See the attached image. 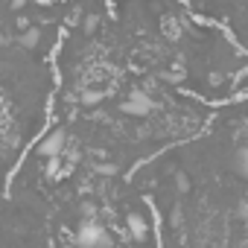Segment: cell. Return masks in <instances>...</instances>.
<instances>
[{"instance_id": "cell-2", "label": "cell", "mask_w": 248, "mask_h": 248, "mask_svg": "<svg viewBox=\"0 0 248 248\" xmlns=\"http://www.w3.org/2000/svg\"><path fill=\"white\" fill-rule=\"evenodd\" d=\"M64 143H67V135H64V129H53V132H47V135L38 140L35 152H38V155H44L47 161H56V158L64 152Z\"/></svg>"}, {"instance_id": "cell-4", "label": "cell", "mask_w": 248, "mask_h": 248, "mask_svg": "<svg viewBox=\"0 0 248 248\" xmlns=\"http://www.w3.org/2000/svg\"><path fill=\"white\" fill-rule=\"evenodd\" d=\"M126 225H129V233H132V239L135 242H143V239H149V222L140 216V213H129V219H126Z\"/></svg>"}, {"instance_id": "cell-1", "label": "cell", "mask_w": 248, "mask_h": 248, "mask_svg": "<svg viewBox=\"0 0 248 248\" xmlns=\"http://www.w3.org/2000/svg\"><path fill=\"white\" fill-rule=\"evenodd\" d=\"M76 248H111V236L102 225L96 222H85L76 231Z\"/></svg>"}, {"instance_id": "cell-3", "label": "cell", "mask_w": 248, "mask_h": 248, "mask_svg": "<svg viewBox=\"0 0 248 248\" xmlns=\"http://www.w3.org/2000/svg\"><path fill=\"white\" fill-rule=\"evenodd\" d=\"M120 108H123V114H129V117H149L152 114V96L143 93V91H135Z\"/></svg>"}, {"instance_id": "cell-9", "label": "cell", "mask_w": 248, "mask_h": 248, "mask_svg": "<svg viewBox=\"0 0 248 248\" xmlns=\"http://www.w3.org/2000/svg\"><path fill=\"white\" fill-rule=\"evenodd\" d=\"M0 44H3V38H0Z\"/></svg>"}, {"instance_id": "cell-8", "label": "cell", "mask_w": 248, "mask_h": 248, "mask_svg": "<svg viewBox=\"0 0 248 248\" xmlns=\"http://www.w3.org/2000/svg\"><path fill=\"white\" fill-rule=\"evenodd\" d=\"M175 181H178V190H181V193H187V190H190V181H187V175H184V172H178V175H175Z\"/></svg>"}, {"instance_id": "cell-7", "label": "cell", "mask_w": 248, "mask_h": 248, "mask_svg": "<svg viewBox=\"0 0 248 248\" xmlns=\"http://www.w3.org/2000/svg\"><path fill=\"white\" fill-rule=\"evenodd\" d=\"M35 41H38V32H35V30H27V32L21 35V44H24V47H35Z\"/></svg>"}, {"instance_id": "cell-5", "label": "cell", "mask_w": 248, "mask_h": 248, "mask_svg": "<svg viewBox=\"0 0 248 248\" xmlns=\"http://www.w3.org/2000/svg\"><path fill=\"white\" fill-rule=\"evenodd\" d=\"M233 167L242 178H248V146H239L236 155H233Z\"/></svg>"}, {"instance_id": "cell-6", "label": "cell", "mask_w": 248, "mask_h": 248, "mask_svg": "<svg viewBox=\"0 0 248 248\" xmlns=\"http://www.w3.org/2000/svg\"><path fill=\"white\" fill-rule=\"evenodd\" d=\"M105 99V91H82L79 93V102L82 105H96V102H102Z\"/></svg>"}]
</instances>
